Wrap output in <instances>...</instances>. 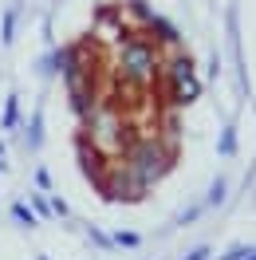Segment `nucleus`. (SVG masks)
I'll use <instances>...</instances> for the list:
<instances>
[{"label": "nucleus", "instance_id": "10", "mask_svg": "<svg viewBox=\"0 0 256 260\" xmlns=\"http://www.w3.org/2000/svg\"><path fill=\"white\" fill-rule=\"evenodd\" d=\"M12 217H16L20 225H28V229H36V213L24 205V201H12Z\"/></svg>", "mask_w": 256, "mask_h": 260}, {"label": "nucleus", "instance_id": "7", "mask_svg": "<svg viewBox=\"0 0 256 260\" xmlns=\"http://www.w3.org/2000/svg\"><path fill=\"white\" fill-rule=\"evenodd\" d=\"M16 122H20V95L12 91L4 103V130H16Z\"/></svg>", "mask_w": 256, "mask_h": 260}, {"label": "nucleus", "instance_id": "13", "mask_svg": "<svg viewBox=\"0 0 256 260\" xmlns=\"http://www.w3.org/2000/svg\"><path fill=\"white\" fill-rule=\"evenodd\" d=\"M252 252H256V248H248V244H233V248H229L221 260H248Z\"/></svg>", "mask_w": 256, "mask_h": 260}, {"label": "nucleus", "instance_id": "19", "mask_svg": "<svg viewBox=\"0 0 256 260\" xmlns=\"http://www.w3.org/2000/svg\"><path fill=\"white\" fill-rule=\"evenodd\" d=\"M0 154H4V142H0Z\"/></svg>", "mask_w": 256, "mask_h": 260}, {"label": "nucleus", "instance_id": "2", "mask_svg": "<svg viewBox=\"0 0 256 260\" xmlns=\"http://www.w3.org/2000/svg\"><path fill=\"white\" fill-rule=\"evenodd\" d=\"M154 48L150 44H142V40H134V44H126L122 48V55H118V71L126 75V79L134 83H146L150 75H154Z\"/></svg>", "mask_w": 256, "mask_h": 260}, {"label": "nucleus", "instance_id": "12", "mask_svg": "<svg viewBox=\"0 0 256 260\" xmlns=\"http://www.w3.org/2000/svg\"><path fill=\"white\" fill-rule=\"evenodd\" d=\"M221 154H225V158H229V154H237V130H233V126L221 134Z\"/></svg>", "mask_w": 256, "mask_h": 260}, {"label": "nucleus", "instance_id": "14", "mask_svg": "<svg viewBox=\"0 0 256 260\" xmlns=\"http://www.w3.org/2000/svg\"><path fill=\"white\" fill-rule=\"evenodd\" d=\"M201 213H205V205H193V209H185L181 217H177V225H193V221H197Z\"/></svg>", "mask_w": 256, "mask_h": 260}, {"label": "nucleus", "instance_id": "4", "mask_svg": "<svg viewBox=\"0 0 256 260\" xmlns=\"http://www.w3.org/2000/svg\"><path fill=\"white\" fill-rule=\"evenodd\" d=\"M146 32L158 36V44H170V48L177 44V28L170 24V20H162V16H150V20H146Z\"/></svg>", "mask_w": 256, "mask_h": 260}, {"label": "nucleus", "instance_id": "17", "mask_svg": "<svg viewBox=\"0 0 256 260\" xmlns=\"http://www.w3.org/2000/svg\"><path fill=\"white\" fill-rule=\"evenodd\" d=\"M87 233H91V241H95V244H99V248H111V237H107V233H99V229H95V225L87 229Z\"/></svg>", "mask_w": 256, "mask_h": 260}, {"label": "nucleus", "instance_id": "5", "mask_svg": "<svg viewBox=\"0 0 256 260\" xmlns=\"http://www.w3.org/2000/svg\"><path fill=\"white\" fill-rule=\"evenodd\" d=\"M40 146H44V111L36 107L32 126H28V150H40Z\"/></svg>", "mask_w": 256, "mask_h": 260}, {"label": "nucleus", "instance_id": "1", "mask_svg": "<svg viewBox=\"0 0 256 260\" xmlns=\"http://www.w3.org/2000/svg\"><path fill=\"white\" fill-rule=\"evenodd\" d=\"M174 166V154L170 150H162L158 142H142V146H134L130 154V174L138 178V185H154L158 178H166V170Z\"/></svg>", "mask_w": 256, "mask_h": 260}, {"label": "nucleus", "instance_id": "3", "mask_svg": "<svg viewBox=\"0 0 256 260\" xmlns=\"http://www.w3.org/2000/svg\"><path fill=\"white\" fill-rule=\"evenodd\" d=\"M197 99H201V83H197V75L174 79V103H177V107H189V103H197Z\"/></svg>", "mask_w": 256, "mask_h": 260}, {"label": "nucleus", "instance_id": "6", "mask_svg": "<svg viewBox=\"0 0 256 260\" xmlns=\"http://www.w3.org/2000/svg\"><path fill=\"white\" fill-rule=\"evenodd\" d=\"M16 20H20V8L12 4V8L4 12V24H0V44H12V40H16Z\"/></svg>", "mask_w": 256, "mask_h": 260}, {"label": "nucleus", "instance_id": "20", "mask_svg": "<svg viewBox=\"0 0 256 260\" xmlns=\"http://www.w3.org/2000/svg\"><path fill=\"white\" fill-rule=\"evenodd\" d=\"M40 260H48V256H40Z\"/></svg>", "mask_w": 256, "mask_h": 260}, {"label": "nucleus", "instance_id": "11", "mask_svg": "<svg viewBox=\"0 0 256 260\" xmlns=\"http://www.w3.org/2000/svg\"><path fill=\"white\" fill-rule=\"evenodd\" d=\"M111 244H118V248H138V244H142V237H138V233H122V229H118V233L111 237Z\"/></svg>", "mask_w": 256, "mask_h": 260}, {"label": "nucleus", "instance_id": "9", "mask_svg": "<svg viewBox=\"0 0 256 260\" xmlns=\"http://www.w3.org/2000/svg\"><path fill=\"white\" fill-rule=\"evenodd\" d=\"M170 75H174V79H185V75H193V59H189V55H177L174 63H170Z\"/></svg>", "mask_w": 256, "mask_h": 260}, {"label": "nucleus", "instance_id": "8", "mask_svg": "<svg viewBox=\"0 0 256 260\" xmlns=\"http://www.w3.org/2000/svg\"><path fill=\"white\" fill-rule=\"evenodd\" d=\"M225 205V178H217L209 185V197H205V209H221Z\"/></svg>", "mask_w": 256, "mask_h": 260}, {"label": "nucleus", "instance_id": "16", "mask_svg": "<svg viewBox=\"0 0 256 260\" xmlns=\"http://www.w3.org/2000/svg\"><path fill=\"white\" fill-rule=\"evenodd\" d=\"M36 185H40L44 193H51V174L48 170H36Z\"/></svg>", "mask_w": 256, "mask_h": 260}, {"label": "nucleus", "instance_id": "15", "mask_svg": "<svg viewBox=\"0 0 256 260\" xmlns=\"http://www.w3.org/2000/svg\"><path fill=\"white\" fill-rule=\"evenodd\" d=\"M209 256H213V248H209V244H197L189 256H181V260H209Z\"/></svg>", "mask_w": 256, "mask_h": 260}, {"label": "nucleus", "instance_id": "18", "mask_svg": "<svg viewBox=\"0 0 256 260\" xmlns=\"http://www.w3.org/2000/svg\"><path fill=\"white\" fill-rule=\"evenodd\" d=\"M48 205H51V213H55V217H67V201H59V197H48Z\"/></svg>", "mask_w": 256, "mask_h": 260}]
</instances>
